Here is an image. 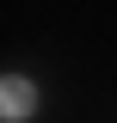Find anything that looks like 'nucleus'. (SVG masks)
<instances>
[{
    "instance_id": "obj_1",
    "label": "nucleus",
    "mask_w": 117,
    "mask_h": 123,
    "mask_svg": "<svg viewBox=\"0 0 117 123\" xmlns=\"http://www.w3.org/2000/svg\"><path fill=\"white\" fill-rule=\"evenodd\" d=\"M0 111H6V123H25L31 111H37V86L19 74H6V92H0Z\"/></svg>"
}]
</instances>
